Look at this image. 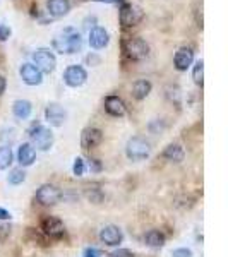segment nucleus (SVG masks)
I'll return each instance as SVG.
<instances>
[{"mask_svg": "<svg viewBox=\"0 0 228 257\" xmlns=\"http://www.w3.org/2000/svg\"><path fill=\"white\" fill-rule=\"evenodd\" d=\"M184 156H185V153L180 144H170L163 151V158L172 161V163H180V161H184Z\"/></svg>", "mask_w": 228, "mask_h": 257, "instance_id": "nucleus-20", "label": "nucleus"}, {"mask_svg": "<svg viewBox=\"0 0 228 257\" xmlns=\"http://www.w3.org/2000/svg\"><path fill=\"white\" fill-rule=\"evenodd\" d=\"M144 242H146V245L153 248H160L165 245V235L161 233L160 230H149L148 233L144 235Z\"/></svg>", "mask_w": 228, "mask_h": 257, "instance_id": "nucleus-22", "label": "nucleus"}, {"mask_svg": "<svg viewBox=\"0 0 228 257\" xmlns=\"http://www.w3.org/2000/svg\"><path fill=\"white\" fill-rule=\"evenodd\" d=\"M151 89H153V84L148 79L136 81L134 86H132V98L141 101V99H144L149 93H151Z\"/></svg>", "mask_w": 228, "mask_h": 257, "instance_id": "nucleus-19", "label": "nucleus"}, {"mask_svg": "<svg viewBox=\"0 0 228 257\" xmlns=\"http://www.w3.org/2000/svg\"><path fill=\"white\" fill-rule=\"evenodd\" d=\"M124 53H126L127 59L139 62V60H144L148 57L149 47L143 38L136 36V38H129L127 41H124Z\"/></svg>", "mask_w": 228, "mask_h": 257, "instance_id": "nucleus-4", "label": "nucleus"}, {"mask_svg": "<svg viewBox=\"0 0 228 257\" xmlns=\"http://www.w3.org/2000/svg\"><path fill=\"white\" fill-rule=\"evenodd\" d=\"M11 36V28L6 24H0V41H7Z\"/></svg>", "mask_w": 228, "mask_h": 257, "instance_id": "nucleus-30", "label": "nucleus"}, {"mask_svg": "<svg viewBox=\"0 0 228 257\" xmlns=\"http://www.w3.org/2000/svg\"><path fill=\"white\" fill-rule=\"evenodd\" d=\"M72 172H74V175H76V177H82V175H84V172H86L84 160H82V158H76V160H74Z\"/></svg>", "mask_w": 228, "mask_h": 257, "instance_id": "nucleus-28", "label": "nucleus"}, {"mask_svg": "<svg viewBox=\"0 0 228 257\" xmlns=\"http://www.w3.org/2000/svg\"><path fill=\"white\" fill-rule=\"evenodd\" d=\"M94 2H106V4H113V2H119V0H94Z\"/></svg>", "mask_w": 228, "mask_h": 257, "instance_id": "nucleus-39", "label": "nucleus"}, {"mask_svg": "<svg viewBox=\"0 0 228 257\" xmlns=\"http://www.w3.org/2000/svg\"><path fill=\"white\" fill-rule=\"evenodd\" d=\"M35 160H36V149L33 148V144H30V143L21 144L18 149V161H19L21 168L31 167V165L35 163Z\"/></svg>", "mask_w": 228, "mask_h": 257, "instance_id": "nucleus-17", "label": "nucleus"}, {"mask_svg": "<svg viewBox=\"0 0 228 257\" xmlns=\"http://www.w3.org/2000/svg\"><path fill=\"white\" fill-rule=\"evenodd\" d=\"M89 168H91V172H101V163H99V160H89Z\"/></svg>", "mask_w": 228, "mask_h": 257, "instance_id": "nucleus-33", "label": "nucleus"}, {"mask_svg": "<svg viewBox=\"0 0 228 257\" xmlns=\"http://www.w3.org/2000/svg\"><path fill=\"white\" fill-rule=\"evenodd\" d=\"M194 16H196L197 28H199V30H202V7H201V9H199V7H197V9L194 11Z\"/></svg>", "mask_w": 228, "mask_h": 257, "instance_id": "nucleus-32", "label": "nucleus"}, {"mask_svg": "<svg viewBox=\"0 0 228 257\" xmlns=\"http://www.w3.org/2000/svg\"><path fill=\"white\" fill-rule=\"evenodd\" d=\"M105 111L111 117H124L126 115V103H124L122 98L115 96H106L105 98Z\"/></svg>", "mask_w": 228, "mask_h": 257, "instance_id": "nucleus-16", "label": "nucleus"}, {"mask_svg": "<svg viewBox=\"0 0 228 257\" xmlns=\"http://www.w3.org/2000/svg\"><path fill=\"white\" fill-rule=\"evenodd\" d=\"M103 143V132L96 127H88L81 134V148L82 149H93L98 148Z\"/></svg>", "mask_w": 228, "mask_h": 257, "instance_id": "nucleus-11", "label": "nucleus"}, {"mask_svg": "<svg viewBox=\"0 0 228 257\" xmlns=\"http://www.w3.org/2000/svg\"><path fill=\"white\" fill-rule=\"evenodd\" d=\"M30 138L33 141V144H35L36 148L40 149V151H48L50 148H52L53 144V134L52 131L43 125H35L30 131Z\"/></svg>", "mask_w": 228, "mask_h": 257, "instance_id": "nucleus-7", "label": "nucleus"}, {"mask_svg": "<svg viewBox=\"0 0 228 257\" xmlns=\"http://www.w3.org/2000/svg\"><path fill=\"white\" fill-rule=\"evenodd\" d=\"M12 111H14V115L18 118L26 120L31 115L33 106H31V103L28 101V99H16L14 105H12Z\"/></svg>", "mask_w": 228, "mask_h": 257, "instance_id": "nucleus-21", "label": "nucleus"}, {"mask_svg": "<svg viewBox=\"0 0 228 257\" xmlns=\"http://www.w3.org/2000/svg\"><path fill=\"white\" fill-rule=\"evenodd\" d=\"M99 240H101L105 245L115 247V245H119V243H122L124 233H122V230H120L119 226L106 225V226L101 228V231H99Z\"/></svg>", "mask_w": 228, "mask_h": 257, "instance_id": "nucleus-10", "label": "nucleus"}, {"mask_svg": "<svg viewBox=\"0 0 228 257\" xmlns=\"http://www.w3.org/2000/svg\"><path fill=\"white\" fill-rule=\"evenodd\" d=\"M45 118H47V122L50 125L60 127V125H64L65 118H67V113H65V110L62 108L59 103H50L47 108H45Z\"/></svg>", "mask_w": 228, "mask_h": 257, "instance_id": "nucleus-12", "label": "nucleus"}, {"mask_svg": "<svg viewBox=\"0 0 228 257\" xmlns=\"http://www.w3.org/2000/svg\"><path fill=\"white\" fill-rule=\"evenodd\" d=\"M53 48L59 53H77L82 50V36L72 28H65L53 38Z\"/></svg>", "mask_w": 228, "mask_h": 257, "instance_id": "nucleus-1", "label": "nucleus"}, {"mask_svg": "<svg viewBox=\"0 0 228 257\" xmlns=\"http://www.w3.org/2000/svg\"><path fill=\"white\" fill-rule=\"evenodd\" d=\"M144 18V12L139 9L138 6H132V4H127L124 2L120 6V11H119V19H120V26L124 30H129V28H134L143 21Z\"/></svg>", "mask_w": 228, "mask_h": 257, "instance_id": "nucleus-3", "label": "nucleus"}, {"mask_svg": "<svg viewBox=\"0 0 228 257\" xmlns=\"http://www.w3.org/2000/svg\"><path fill=\"white\" fill-rule=\"evenodd\" d=\"M9 233H11V228L9 226H2V225H0V240H2V242L6 240V237Z\"/></svg>", "mask_w": 228, "mask_h": 257, "instance_id": "nucleus-35", "label": "nucleus"}, {"mask_svg": "<svg viewBox=\"0 0 228 257\" xmlns=\"http://www.w3.org/2000/svg\"><path fill=\"white\" fill-rule=\"evenodd\" d=\"M194 62V50L189 48V47H182L177 50L175 57H173V65H175L177 70L184 72L187 70Z\"/></svg>", "mask_w": 228, "mask_h": 257, "instance_id": "nucleus-14", "label": "nucleus"}, {"mask_svg": "<svg viewBox=\"0 0 228 257\" xmlns=\"http://www.w3.org/2000/svg\"><path fill=\"white\" fill-rule=\"evenodd\" d=\"M172 257H192V250L190 248H175L172 252Z\"/></svg>", "mask_w": 228, "mask_h": 257, "instance_id": "nucleus-29", "label": "nucleus"}, {"mask_svg": "<svg viewBox=\"0 0 228 257\" xmlns=\"http://www.w3.org/2000/svg\"><path fill=\"white\" fill-rule=\"evenodd\" d=\"M86 60H88L89 64H98V62H99V59H98V57H94V55H89V57H88V59H86Z\"/></svg>", "mask_w": 228, "mask_h": 257, "instance_id": "nucleus-38", "label": "nucleus"}, {"mask_svg": "<svg viewBox=\"0 0 228 257\" xmlns=\"http://www.w3.org/2000/svg\"><path fill=\"white\" fill-rule=\"evenodd\" d=\"M192 79H194V82H196L197 86L204 84V62H202V60H197L196 64H194Z\"/></svg>", "mask_w": 228, "mask_h": 257, "instance_id": "nucleus-24", "label": "nucleus"}, {"mask_svg": "<svg viewBox=\"0 0 228 257\" xmlns=\"http://www.w3.org/2000/svg\"><path fill=\"white\" fill-rule=\"evenodd\" d=\"M167 98L168 101L175 103V105H180V88L179 86H167Z\"/></svg>", "mask_w": 228, "mask_h": 257, "instance_id": "nucleus-26", "label": "nucleus"}, {"mask_svg": "<svg viewBox=\"0 0 228 257\" xmlns=\"http://www.w3.org/2000/svg\"><path fill=\"white\" fill-rule=\"evenodd\" d=\"M41 231H43L45 237L59 240V238L64 237L65 228H64V223H62L59 218L45 216L43 219H41Z\"/></svg>", "mask_w": 228, "mask_h": 257, "instance_id": "nucleus-8", "label": "nucleus"}, {"mask_svg": "<svg viewBox=\"0 0 228 257\" xmlns=\"http://www.w3.org/2000/svg\"><path fill=\"white\" fill-rule=\"evenodd\" d=\"M110 257H134L131 250H127V248H119V250L111 252Z\"/></svg>", "mask_w": 228, "mask_h": 257, "instance_id": "nucleus-31", "label": "nucleus"}, {"mask_svg": "<svg viewBox=\"0 0 228 257\" xmlns=\"http://www.w3.org/2000/svg\"><path fill=\"white\" fill-rule=\"evenodd\" d=\"M126 155L131 161H143L151 155V146H149L146 139L136 136V138H131L127 141Z\"/></svg>", "mask_w": 228, "mask_h": 257, "instance_id": "nucleus-2", "label": "nucleus"}, {"mask_svg": "<svg viewBox=\"0 0 228 257\" xmlns=\"http://www.w3.org/2000/svg\"><path fill=\"white\" fill-rule=\"evenodd\" d=\"M88 79V72L81 65H70L64 72V82L70 88H79Z\"/></svg>", "mask_w": 228, "mask_h": 257, "instance_id": "nucleus-9", "label": "nucleus"}, {"mask_svg": "<svg viewBox=\"0 0 228 257\" xmlns=\"http://www.w3.org/2000/svg\"><path fill=\"white\" fill-rule=\"evenodd\" d=\"M11 218H12V214L9 213V211L0 208V221H7V219H11Z\"/></svg>", "mask_w": 228, "mask_h": 257, "instance_id": "nucleus-36", "label": "nucleus"}, {"mask_svg": "<svg viewBox=\"0 0 228 257\" xmlns=\"http://www.w3.org/2000/svg\"><path fill=\"white\" fill-rule=\"evenodd\" d=\"M28 235H30V237H31L33 240H35V242H36V240H38L40 245H43V247H47V245H48L47 237H45V235H43V231H41V233H40V231H36L35 228H28Z\"/></svg>", "mask_w": 228, "mask_h": 257, "instance_id": "nucleus-27", "label": "nucleus"}, {"mask_svg": "<svg viewBox=\"0 0 228 257\" xmlns=\"http://www.w3.org/2000/svg\"><path fill=\"white\" fill-rule=\"evenodd\" d=\"M110 41V35L105 28L101 26H94L89 30V47L94 50H101L108 45Z\"/></svg>", "mask_w": 228, "mask_h": 257, "instance_id": "nucleus-15", "label": "nucleus"}, {"mask_svg": "<svg viewBox=\"0 0 228 257\" xmlns=\"http://www.w3.org/2000/svg\"><path fill=\"white\" fill-rule=\"evenodd\" d=\"M33 62H35V67L40 70L41 74H50L53 72L57 67V59L55 55H53L52 52H50L48 48H40L36 50L35 53H33Z\"/></svg>", "mask_w": 228, "mask_h": 257, "instance_id": "nucleus-5", "label": "nucleus"}, {"mask_svg": "<svg viewBox=\"0 0 228 257\" xmlns=\"http://www.w3.org/2000/svg\"><path fill=\"white\" fill-rule=\"evenodd\" d=\"M14 161V155H12V149L9 146L0 148V170H7Z\"/></svg>", "mask_w": 228, "mask_h": 257, "instance_id": "nucleus-23", "label": "nucleus"}, {"mask_svg": "<svg viewBox=\"0 0 228 257\" xmlns=\"http://www.w3.org/2000/svg\"><path fill=\"white\" fill-rule=\"evenodd\" d=\"M7 88V81H6V77L4 76H0V96L4 94V91H6Z\"/></svg>", "mask_w": 228, "mask_h": 257, "instance_id": "nucleus-37", "label": "nucleus"}, {"mask_svg": "<svg viewBox=\"0 0 228 257\" xmlns=\"http://www.w3.org/2000/svg\"><path fill=\"white\" fill-rule=\"evenodd\" d=\"M47 9L48 14L53 16V18H64L70 11V2L69 0H48Z\"/></svg>", "mask_w": 228, "mask_h": 257, "instance_id": "nucleus-18", "label": "nucleus"}, {"mask_svg": "<svg viewBox=\"0 0 228 257\" xmlns=\"http://www.w3.org/2000/svg\"><path fill=\"white\" fill-rule=\"evenodd\" d=\"M7 180H9L11 185H19V184H23V182L26 180V173H24L23 168H14V170H11Z\"/></svg>", "mask_w": 228, "mask_h": 257, "instance_id": "nucleus-25", "label": "nucleus"}, {"mask_svg": "<svg viewBox=\"0 0 228 257\" xmlns=\"http://www.w3.org/2000/svg\"><path fill=\"white\" fill-rule=\"evenodd\" d=\"M19 76L23 82H26L28 86H38L43 81V74L33 64H23L19 67Z\"/></svg>", "mask_w": 228, "mask_h": 257, "instance_id": "nucleus-13", "label": "nucleus"}, {"mask_svg": "<svg viewBox=\"0 0 228 257\" xmlns=\"http://www.w3.org/2000/svg\"><path fill=\"white\" fill-rule=\"evenodd\" d=\"M36 202L41 206H55L57 202H60L62 199V192L59 187H55V185L52 184H45L41 185V187L36 190Z\"/></svg>", "mask_w": 228, "mask_h": 257, "instance_id": "nucleus-6", "label": "nucleus"}, {"mask_svg": "<svg viewBox=\"0 0 228 257\" xmlns=\"http://www.w3.org/2000/svg\"><path fill=\"white\" fill-rule=\"evenodd\" d=\"M103 254L99 250H96V248H88L86 250V254H84V257H101Z\"/></svg>", "mask_w": 228, "mask_h": 257, "instance_id": "nucleus-34", "label": "nucleus"}]
</instances>
